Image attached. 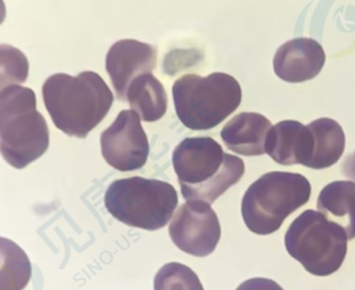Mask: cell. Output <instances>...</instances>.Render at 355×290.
Masks as SVG:
<instances>
[{
    "instance_id": "1",
    "label": "cell",
    "mask_w": 355,
    "mask_h": 290,
    "mask_svg": "<svg viewBox=\"0 0 355 290\" xmlns=\"http://www.w3.org/2000/svg\"><path fill=\"white\" fill-rule=\"evenodd\" d=\"M42 93L54 126L68 136L80 139L87 138L106 118L114 99L103 78L92 71L77 76L51 75Z\"/></svg>"
},
{
    "instance_id": "2",
    "label": "cell",
    "mask_w": 355,
    "mask_h": 290,
    "mask_svg": "<svg viewBox=\"0 0 355 290\" xmlns=\"http://www.w3.org/2000/svg\"><path fill=\"white\" fill-rule=\"evenodd\" d=\"M173 166L184 199L212 204L245 172L243 160L227 154L211 137L184 139L173 152Z\"/></svg>"
},
{
    "instance_id": "3",
    "label": "cell",
    "mask_w": 355,
    "mask_h": 290,
    "mask_svg": "<svg viewBox=\"0 0 355 290\" xmlns=\"http://www.w3.org/2000/svg\"><path fill=\"white\" fill-rule=\"evenodd\" d=\"M49 129L37 110L35 93L15 84L0 91V154L14 168L24 169L49 148Z\"/></svg>"
},
{
    "instance_id": "4",
    "label": "cell",
    "mask_w": 355,
    "mask_h": 290,
    "mask_svg": "<svg viewBox=\"0 0 355 290\" xmlns=\"http://www.w3.org/2000/svg\"><path fill=\"white\" fill-rule=\"evenodd\" d=\"M173 100L178 118L186 128L208 131L239 108L242 91L239 82L225 73L187 74L175 81Z\"/></svg>"
},
{
    "instance_id": "5",
    "label": "cell",
    "mask_w": 355,
    "mask_h": 290,
    "mask_svg": "<svg viewBox=\"0 0 355 290\" xmlns=\"http://www.w3.org/2000/svg\"><path fill=\"white\" fill-rule=\"evenodd\" d=\"M310 181L298 173L271 171L248 187L242 198L246 227L259 235L281 228L284 221L310 200Z\"/></svg>"
},
{
    "instance_id": "6",
    "label": "cell",
    "mask_w": 355,
    "mask_h": 290,
    "mask_svg": "<svg viewBox=\"0 0 355 290\" xmlns=\"http://www.w3.org/2000/svg\"><path fill=\"white\" fill-rule=\"evenodd\" d=\"M104 202L110 214L120 222L155 231L170 222L179 198L171 183L132 176L114 181L106 191Z\"/></svg>"
},
{
    "instance_id": "7",
    "label": "cell",
    "mask_w": 355,
    "mask_h": 290,
    "mask_svg": "<svg viewBox=\"0 0 355 290\" xmlns=\"http://www.w3.org/2000/svg\"><path fill=\"white\" fill-rule=\"evenodd\" d=\"M345 231L321 212L306 210L292 222L285 235L290 256L314 276L327 277L340 270L347 254Z\"/></svg>"
},
{
    "instance_id": "8",
    "label": "cell",
    "mask_w": 355,
    "mask_h": 290,
    "mask_svg": "<svg viewBox=\"0 0 355 290\" xmlns=\"http://www.w3.org/2000/svg\"><path fill=\"white\" fill-rule=\"evenodd\" d=\"M168 233L181 251L196 257H206L216 249L221 227L210 204L191 200L180 206L171 222Z\"/></svg>"
},
{
    "instance_id": "9",
    "label": "cell",
    "mask_w": 355,
    "mask_h": 290,
    "mask_svg": "<svg viewBox=\"0 0 355 290\" xmlns=\"http://www.w3.org/2000/svg\"><path fill=\"white\" fill-rule=\"evenodd\" d=\"M100 143L104 160L122 172L143 168L149 158V141L141 118L133 110H122L102 133Z\"/></svg>"
},
{
    "instance_id": "10",
    "label": "cell",
    "mask_w": 355,
    "mask_h": 290,
    "mask_svg": "<svg viewBox=\"0 0 355 290\" xmlns=\"http://www.w3.org/2000/svg\"><path fill=\"white\" fill-rule=\"evenodd\" d=\"M158 52L154 46L135 39H122L110 47L105 68L116 91V99L127 101V91L133 79L151 73L157 66Z\"/></svg>"
},
{
    "instance_id": "11",
    "label": "cell",
    "mask_w": 355,
    "mask_h": 290,
    "mask_svg": "<svg viewBox=\"0 0 355 290\" xmlns=\"http://www.w3.org/2000/svg\"><path fill=\"white\" fill-rule=\"evenodd\" d=\"M325 60L327 55L318 42L298 37L277 49L273 58V70L286 82L302 83L318 76Z\"/></svg>"
},
{
    "instance_id": "12",
    "label": "cell",
    "mask_w": 355,
    "mask_h": 290,
    "mask_svg": "<svg viewBox=\"0 0 355 290\" xmlns=\"http://www.w3.org/2000/svg\"><path fill=\"white\" fill-rule=\"evenodd\" d=\"M313 152L312 132L297 120H283L272 127L267 135L265 152L277 164L308 167Z\"/></svg>"
},
{
    "instance_id": "13",
    "label": "cell",
    "mask_w": 355,
    "mask_h": 290,
    "mask_svg": "<svg viewBox=\"0 0 355 290\" xmlns=\"http://www.w3.org/2000/svg\"><path fill=\"white\" fill-rule=\"evenodd\" d=\"M271 128L270 120L262 114L242 112L223 127L220 136L225 146L236 154L261 156L265 154V143Z\"/></svg>"
},
{
    "instance_id": "14",
    "label": "cell",
    "mask_w": 355,
    "mask_h": 290,
    "mask_svg": "<svg viewBox=\"0 0 355 290\" xmlns=\"http://www.w3.org/2000/svg\"><path fill=\"white\" fill-rule=\"evenodd\" d=\"M317 208L327 220L339 225L348 239L355 237V183L337 181L329 183L319 194Z\"/></svg>"
},
{
    "instance_id": "15",
    "label": "cell",
    "mask_w": 355,
    "mask_h": 290,
    "mask_svg": "<svg viewBox=\"0 0 355 290\" xmlns=\"http://www.w3.org/2000/svg\"><path fill=\"white\" fill-rule=\"evenodd\" d=\"M127 101L133 111L146 123L162 120L168 110V95L162 83L152 73L139 75L131 81Z\"/></svg>"
},
{
    "instance_id": "16",
    "label": "cell",
    "mask_w": 355,
    "mask_h": 290,
    "mask_svg": "<svg viewBox=\"0 0 355 290\" xmlns=\"http://www.w3.org/2000/svg\"><path fill=\"white\" fill-rule=\"evenodd\" d=\"M314 137V152L309 168H329L335 165L345 149V134L342 127L331 118H323L309 125Z\"/></svg>"
},
{
    "instance_id": "17",
    "label": "cell",
    "mask_w": 355,
    "mask_h": 290,
    "mask_svg": "<svg viewBox=\"0 0 355 290\" xmlns=\"http://www.w3.org/2000/svg\"><path fill=\"white\" fill-rule=\"evenodd\" d=\"M31 278V260L24 250L0 237V290H23Z\"/></svg>"
},
{
    "instance_id": "18",
    "label": "cell",
    "mask_w": 355,
    "mask_h": 290,
    "mask_svg": "<svg viewBox=\"0 0 355 290\" xmlns=\"http://www.w3.org/2000/svg\"><path fill=\"white\" fill-rule=\"evenodd\" d=\"M29 62L18 48L0 45V91L10 85L21 84L28 78Z\"/></svg>"
},
{
    "instance_id": "19",
    "label": "cell",
    "mask_w": 355,
    "mask_h": 290,
    "mask_svg": "<svg viewBox=\"0 0 355 290\" xmlns=\"http://www.w3.org/2000/svg\"><path fill=\"white\" fill-rule=\"evenodd\" d=\"M154 290H204L198 275L185 264H164L154 279Z\"/></svg>"
},
{
    "instance_id": "20",
    "label": "cell",
    "mask_w": 355,
    "mask_h": 290,
    "mask_svg": "<svg viewBox=\"0 0 355 290\" xmlns=\"http://www.w3.org/2000/svg\"><path fill=\"white\" fill-rule=\"evenodd\" d=\"M236 290H284V289L271 279L252 278L241 283Z\"/></svg>"
},
{
    "instance_id": "21",
    "label": "cell",
    "mask_w": 355,
    "mask_h": 290,
    "mask_svg": "<svg viewBox=\"0 0 355 290\" xmlns=\"http://www.w3.org/2000/svg\"><path fill=\"white\" fill-rule=\"evenodd\" d=\"M342 172L346 177L355 181V152L346 156L342 165Z\"/></svg>"
},
{
    "instance_id": "22",
    "label": "cell",
    "mask_w": 355,
    "mask_h": 290,
    "mask_svg": "<svg viewBox=\"0 0 355 290\" xmlns=\"http://www.w3.org/2000/svg\"><path fill=\"white\" fill-rule=\"evenodd\" d=\"M6 17V3L3 0H0V24H2Z\"/></svg>"
}]
</instances>
